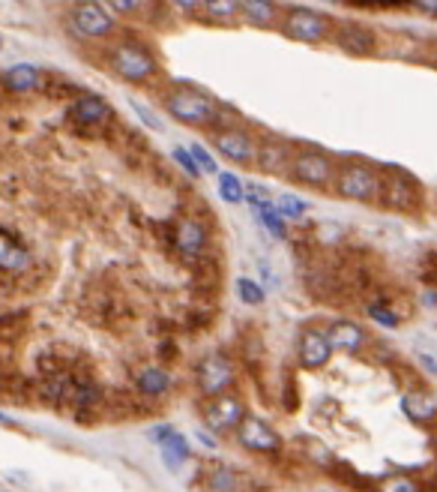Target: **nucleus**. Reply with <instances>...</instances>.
<instances>
[{"mask_svg": "<svg viewBox=\"0 0 437 492\" xmlns=\"http://www.w3.org/2000/svg\"><path fill=\"white\" fill-rule=\"evenodd\" d=\"M165 108L168 114H174V121H180L186 126H213L218 121V114H222L207 93L192 91V88L174 91L165 99Z\"/></svg>", "mask_w": 437, "mask_h": 492, "instance_id": "f257e3e1", "label": "nucleus"}, {"mask_svg": "<svg viewBox=\"0 0 437 492\" xmlns=\"http://www.w3.org/2000/svg\"><path fill=\"white\" fill-rule=\"evenodd\" d=\"M336 193L347 201H359V205H366V201H377V193H381V175L366 165V163H347L342 168H336Z\"/></svg>", "mask_w": 437, "mask_h": 492, "instance_id": "f03ea898", "label": "nucleus"}, {"mask_svg": "<svg viewBox=\"0 0 437 492\" xmlns=\"http://www.w3.org/2000/svg\"><path fill=\"white\" fill-rule=\"evenodd\" d=\"M108 66L117 72L120 78L141 84L156 72V57L144 46H138V42H120V46H114V51L108 54Z\"/></svg>", "mask_w": 437, "mask_h": 492, "instance_id": "7ed1b4c3", "label": "nucleus"}, {"mask_svg": "<svg viewBox=\"0 0 437 492\" xmlns=\"http://www.w3.org/2000/svg\"><path fill=\"white\" fill-rule=\"evenodd\" d=\"M288 175L305 186H330L336 178V163L320 150H297L290 156Z\"/></svg>", "mask_w": 437, "mask_h": 492, "instance_id": "20e7f679", "label": "nucleus"}, {"mask_svg": "<svg viewBox=\"0 0 437 492\" xmlns=\"http://www.w3.org/2000/svg\"><path fill=\"white\" fill-rule=\"evenodd\" d=\"M282 31H285V36L297 39V42H320L330 34V16H324L317 9H309V6H294V9H288Z\"/></svg>", "mask_w": 437, "mask_h": 492, "instance_id": "39448f33", "label": "nucleus"}, {"mask_svg": "<svg viewBox=\"0 0 437 492\" xmlns=\"http://www.w3.org/2000/svg\"><path fill=\"white\" fill-rule=\"evenodd\" d=\"M231 384H234V364L222 352H213L198 364V390L204 396H222L231 390Z\"/></svg>", "mask_w": 437, "mask_h": 492, "instance_id": "423d86ee", "label": "nucleus"}, {"mask_svg": "<svg viewBox=\"0 0 437 492\" xmlns=\"http://www.w3.org/2000/svg\"><path fill=\"white\" fill-rule=\"evenodd\" d=\"M213 148L222 153L225 159H231V163L237 165H252L255 163V150H258V141L252 133H246V129H222V133L213 135Z\"/></svg>", "mask_w": 437, "mask_h": 492, "instance_id": "0eeeda50", "label": "nucleus"}, {"mask_svg": "<svg viewBox=\"0 0 437 492\" xmlns=\"http://www.w3.org/2000/svg\"><path fill=\"white\" fill-rule=\"evenodd\" d=\"M243 417H246V405H243V399L234 396V394L216 396V399L207 405V411H204V421H207V426L216 432V436H225V432L237 429Z\"/></svg>", "mask_w": 437, "mask_h": 492, "instance_id": "6e6552de", "label": "nucleus"}, {"mask_svg": "<svg viewBox=\"0 0 437 492\" xmlns=\"http://www.w3.org/2000/svg\"><path fill=\"white\" fill-rule=\"evenodd\" d=\"M237 436H240V444L246 451H255V453H275L282 447V436L275 432L267 421H260V417H252L246 414L240 426H237Z\"/></svg>", "mask_w": 437, "mask_h": 492, "instance_id": "1a4fd4ad", "label": "nucleus"}, {"mask_svg": "<svg viewBox=\"0 0 437 492\" xmlns=\"http://www.w3.org/2000/svg\"><path fill=\"white\" fill-rule=\"evenodd\" d=\"M72 24L78 27V34L90 36V39H102L114 31V16L99 4V0H81V4L72 9Z\"/></svg>", "mask_w": 437, "mask_h": 492, "instance_id": "9d476101", "label": "nucleus"}, {"mask_svg": "<svg viewBox=\"0 0 437 492\" xmlns=\"http://www.w3.org/2000/svg\"><path fill=\"white\" fill-rule=\"evenodd\" d=\"M377 201H384L386 207L392 210H414L419 201V190L411 178L404 175H381V193H377Z\"/></svg>", "mask_w": 437, "mask_h": 492, "instance_id": "9b49d317", "label": "nucleus"}, {"mask_svg": "<svg viewBox=\"0 0 437 492\" xmlns=\"http://www.w3.org/2000/svg\"><path fill=\"white\" fill-rule=\"evenodd\" d=\"M327 342H330V349L332 352H347V354H357L366 349V330H362L357 322H347V318H339V322H332L330 330H327Z\"/></svg>", "mask_w": 437, "mask_h": 492, "instance_id": "f8f14e48", "label": "nucleus"}, {"mask_svg": "<svg viewBox=\"0 0 437 492\" xmlns=\"http://www.w3.org/2000/svg\"><path fill=\"white\" fill-rule=\"evenodd\" d=\"M290 156H294L290 144H285V141H279V138H267V141L258 144V150H255V165L264 171V175H288Z\"/></svg>", "mask_w": 437, "mask_h": 492, "instance_id": "ddd939ff", "label": "nucleus"}, {"mask_svg": "<svg viewBox=\"0 0 437 492\" xmlns=\"http://www.w3.org/2000/svg\"><path fill=\"white\" fill-rule=\"evenodd\" d=\"M332 357V349L320 330H305L300 337V364L302 369H324Z\"/></svg>", "mask_w": 437, "mask_h": 492, "instance_id": "4468645a", "label": "nucleus"}, {"mask_svg": "<svg viewBox=\"0 0 437 492\" xmlns=\"http://www.w3.org/2000/svg\"><path fill=\"white\" fill-rule=\"evenodd\" d=\"M336 46L347 54H372L374 51V34L369 31V27H362V24H342L339 31H336Z\"/></svg>", "mask_w": 437, "mask_h": 492, "instance_id": "2eb2a0df", "label": "nucleus"}, {"mask_svg": "<svg viewBox=\"0 0 437 492\" xmlns=\"http://www.w3.org/2000/svg\"><path fill=\"white\" fill-rule=\"evenodd\" d=\"M174 243L183 255H201L207 250V225L201 220H183L177 222V231H174Z\"/></svg>", "mask_w": 437, "mask_h": 492, "instance_id": "dca6fc26", "label": "nucleus"}, {"mask_svg": "<svg viewBox=\"0 0 437 492\" xmlns=\"http://www.w3.org/2000/svg\"><path fill=\"white\" fill-rule=\"evenodd\" d=\"M72 118L84 126H102L111 118V106L102 96L87 93V96H78L75 103H72Z\"/></svg>", "mask_w": 437, "mask_h": 492, "instance_id": "f3484780", "label": "nucleus"}, {"mask_svg": "<svg viewBox=\"0 0 437 492\" xmlns=\"http://www.w3.org/2000/svg\"><path fill=\"white\" fill-rule=\"evenodd\" d=\"M42 84V72L33 63H16L4 72V88L12 93H31Z\"/></svg>", "mask_w": 437, "mask_h": 492, "instance_id": "a211bd4d", "label": "nucleus"}, {"mask_svg": "<svg viewBox=\"0 0 437 492\" xmlns=\"http://www.w3.org/2000/svg\"><path fill=\"white\" fill-rule=\"evenodd\" d=\"M240 16L255 27H275V21H279V6L273 0H240Z\"/></svg>", "mask_w": 437, "mask_h": 492, "instance_id": "6ab92c4d", "label": "nucleus"}, {"mask_svg": "<svg viewBox=\"0 0 437 492\" xmlns=\"http://www.w3.org/2000/svg\"><path fill=\"white\" fill-rule=\"evenodd\" d=\"M135 384H138V394H144V396H162L171 387V375L162 367H144L138 372Z\"/></svg>", "mask_w": 437, "mask_h": 492, "instance_id": "aec40b11", "label": "nucleus"}, {"mask_svg": "<svg viewBox=\"0 0 437 492\" xmlns=\"http://www.w3.org/2000/svg\"><path fill=\"white\" fill-rule=\"evenodd\" d=\"M159 451H162V459H165V466H168L171 471H177L183 462L192 459V447H189V441L180 436V432L168 436L165 444H159Z\"/></svg>", "mask_w": 437, "mask_h": 492, "instance_id": "412c9836", "label": "nucleus"}, {"mask_svg": "<svg viewBox=\"0 0 437 492\" xmlns=\"http://www.w3.org/2000/svg\"><path fill=\"white\" fill-rule=\"evenodd\" d=\"M243 481L231 466H213L207 471V492H240Z\"/></svg>", "mask_w": 437, "mask_h": 492, "instance_id": "4be33fe9", "label": "nucleus"}, {"mask_svg": "<svg viewBox=\"0 0 437 492\" xmlns=\"http://www.w3.org/2000/svg\"><path fill=\"white\" fill-rule=\"evenodd\" d=\"M401 409L404 414L411 417V421H419V424H431V417H434V399L431 396H422V394H407L401 399Z\"/></svg>", "mask_w": 437, "mask_h": 492, "instance_id": "5701e85b", "label": "nucleus"}, {"mask_svg": "<svg viewBox=\"0 0 437 492\" xmlns=\"http://www.w3.org/2000/svg\"><path fill=\"white\" fill-rule=\"evenodd\" d=\"M218 195H222V201H228V205H243L246 198V183L234 175V171H218Z\"/></svg>", "mask_w": 437, "mask_h": 492, "instance_id": "b1692460", "label": "nucleus"}, {"mask_svg": "<svg viewBox=\"0 0 437 492\" xmlns=\"http://www.w3.org/2000/svg\"><path fill=\"white\" fill-rule=\"evenodd\" d=\"M273 207H275V213L282 216V220L288 222V220H302L305 216V210H309V205H305L302 198H297V195H282L279 201H273Z\"/></svg>", "mask_w": 437, "mask_h": 492, "instance_id": "393cba45", "label": "nucleus"}, {"mask_svg": "<svg viewBox=\"0 0 437 492\" xmlns=\"http://www.w3.org/2000/svg\"><path fill=\"white\" fill-rule=\"evenodd\" d=\"M201 4L216 21H231L240 16V0H201Z\"/></svg>", "mask_w": 437, "mask_h": 492, "instance_id": "a878e982", "label": "nucleus"}, {"mask_svg": "<svg viewBox=\"0 0 437 492\" xmlns=\"http://www.w3.org/2000/svg\"><path fill=\"white\" fill-rule=\"evenodd\" d=\"M237 294H240V300L243 303H249V307H260L264 303V288H260L255 280H249V277H240L237 280Z\"/></svg>", "mask_w": 437, "mask_h": 492, "instance_id": "bb28decb", "label": "nucleus"}, {"mask_svg": "<svg viewBox=\"0 0 437 492\" xmlns=\"http://www.w3.org/2000/svg\"><path fill=\"white\" fill-rule=\"evenodd\" d=\"M186 150H189V156L195 159V165H198L201 175H218V165H216V159H213V153L207 148H201V144L195 141V144H189Z\"/></svg>", "mask_w": 437, "mask_h": 492, "instance_id": "cd10ccee", "label": "nucleus"}, {"mask_svg": "<svg viewBox=\"0 0 437 492\" xmlns=\"http://www.w3.org/2000/svg\"><path fill=\"white\" fill-rule=\"evenodd\" d=\"M366 315L381 327H399V315L389 307H381V303H366Z\"/></svg>", "mask_w": 437, "mask_h": 492, "instance_id": "c85d7f7f", "label": "nucleus"}, {"mask_svg": "<svg viewBox=\"0 0 437 492\" xmlns=\"http://www.w3.org/2000/svg\"><path fill=\"white\" fill-rule=\"evenodd\" d=\"M377 492H419V483L411 481V477H404V474H396V477H386Z\"/></svg>", "mask_w": 437, "mask_h": 492, "instance_id": "c756f323", "label": "nucleus"}, {"mask_svg": "<svg viewBox=\"0 0 437 492\" xmlns=\"http://www.w3.org/2000/svg\"><path fill=\"white\" fill-rule=\"evenodd\" d=\"M141 6H144V0H105V9L117 12V16H135Z\"/></svg>", "mask_w": 437, "mask_h": 492, "instance_id": "7c9ffc66", "label": "nucleus"}, {"mask_svg": "<svg viewBox=\"0 0 437 492\" xmlns=\"http://www.w3.org/2000/svg\"><path fill=\"white\" fill-rule=\"evenodd\" d=\"M171 153H174V163H177L189 178H201V171H198V165H195V159L189 156V150H186V148H174Z\"/></svg>", "mask_w": 437, "mask_h": 492, "instance_id": "2f4dec72", "label": "nucleus"}, {"mask_svg": "<svg viewBox=\"0 0 437 492\" xmlns=\"http://www.w3.org/2000/svg\"><path fill=\"white\" fill-rule=\"evenodd\" d=\"M129 106H132V111H135L138 118H141V123H147V126L153 129V133H162V129H165V123L159 121V118H156V114H153L150 108H144L141 103H135V99H132V103H129Z\"/></svg>", "mask_w": 437, "mask_h": 492, "instance_id": "473e14b6", "label": "nucleus"}, {"mask_svg": "<svg viewBox=\"0 0 437 492\" xmlns=\"http://www.w3.org/2000/svg\"><path fill=\"white\" fill-rule=\"evenodd\" d=\"M174 432H177V429H174L171 424H159V426L150 429V441H153V444H165L168 436H174Z\"/></svg>", "mask_w": 437, "mask_h": 492, "instance_id": "72a5a7b5", "label": "nucleus"}, {"mask_svg": "<svg viewBox=\"0 0 437 492\" xmlns=\"http://www.w3.org/2000/svg\"><path fill=\"white\" fill-rule=\"evenodd\" d=\"M168 4L174 6V9H183V12H192L201 0H168Z\"/></svg>", "mask_w": 437, "mask_h": 492, "instance_id": "f704fd0d", "label": "nucleus"}, {"mask_svg": "<svg viewBox=\"0 0 437 492\" xmlns=\"http://www.w3.org/2000/svg\"><path fill=\"white\" fill-rule=\"evenodd\" d=\"M198 441H201L204 447H210V451H216V447H218V441H216L213 436H207V432H198Z\"/></svg>", "mask_w": 437, "mask_h": 492, "instance_id": "c9c22d12", "label": "nucleus"}, {"mask_svg": "<svg viewBox=\"0 0 437 492\" xmlns=\"http://www.w3.org/2000/svg\"><path fill=\"white\" fill-rule=\"evenodd\" d=\"M414 4H416L422 12H428V16H431V12L437 9V0H414Z\"/></svg>", "mask_w": 437, "mask_h": 492, "instance_id": "e433bc0d", "label": "nucleus"}, {"mask_svg": "<svg viewBox=\"0 0 437 492\" xmlns=\"http://www.w3.org/2000/svg\"><path fill=\"white\" fill-rule=\"evenodd\" d=\"M419 360H422V367H426L428 372H434V360L431 357H419Z\"/></svg>", "mask_w": 437, "mask_h": 492, "instance_id": "4c0bfd02", "label": "nucleus"}, {"mask_svg": "<svg viewBox=\"0 0 437 492\" xmlns=\"http://www.w3.org/2000/svg\"><path fill=\"white\" fill-rule=\"evenodd\" d=\"M0 426H16V424H12V421H9V417H6L4 411H0Z\"/></svg>", "mask_w": 437, "mask_h": 492, "instance_id": "58836bf2", "label": "nucleus"}, {"mask_svg": "<svg viewBox=\"0 0 437 492\" xmlns=\"http://www.w3.org/2000/svg\"><path fill=\"white\" fill-rule=\"evenodd\" d=\"M0 48H4V39H0Z\"/></svg>", "mask_w": 437, "mask_h": 492, "instance_id": "ea45409f", "label": "nucleus"}, {"mask_svg": "<svg viewBox=\"0 0 437 492\" xmlns=\"http://www.w3.org/2000/svg\"><path fill=\"white\" fill-rule=\"evenodd\" d=\"M0 387H4V379H0Z\"/></svg>", "mask_w": 437, "mask_h": 492, "instance_id": "a19ab883", "label": "nucleus"}]
</instances>
